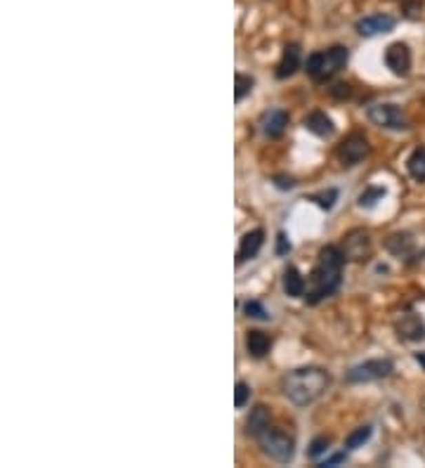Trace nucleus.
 <instances>
[{
    "instance_id": "1",
    "label": "nucleus",
    "mask_w": 425,
    "mask_h": 468,
    "mask_svg": "<svg viewBox=\"0 0 425 468\" xmlns=\"http://www.w3.org/2000/svg\"><path fill=\"white\" fill-rule=\"evenodd\" d=\"M343 265H345V253L338 246H326L319 253V261L314 265L310 279L305 284V298L310 305H317L324 298L333 296L343 284Z\"/></svg>"
},
{
    "instance_id": "2",
    "label": "nucleus",
    "mask_w": 425,
    "mask_h": 468,
    "mask_svg": "<svg viewBox=\"0 0 425 468\" xmlns=\"http://www.w3.org/2000/svg\"><path fill=\"white\" fill-rule=\"evenodd\" d=\"M331 378L324 369L319 367H300L289 372L281 378V390L284 395L293 402L296 407H307L314 400H319L324 395V390L329 388Z\"/></svg>"
},
{
    "instance_id": "3",
    "label": "nucleus",
    "mask_w": 425,
    "mask_h": 468,
    "mask_svg": "<svg viewBox=\"0 0 425 468\" xmlns=\"http://www.w3.org/2000/svg\"><path fill=\"white\" fill-rule=\"evenodd\" d=\"M347 59H350L347 48L333 45V48H329V50L312 52L305 62V71H307V76H312L314 81L322 83V81H329L331 76L338 74V71L347 64Z\"/></svg>"
},
{
    "instance_id": "4",
    "label": "nucleus",
    "mask_w": 425,
    "mask_h": 468,
    "mask_svg": "<svg viewBox=\"0 0 425 468\" xmlns=\"http://www.w3.org/2000/svg\"><path fill=\"white\" fill-rule=\"evenodd\" d=\"M258 438H260L262 451L269 456V459L277 461V464H289V461L293 459L296 440L291 438V435H286L281 431H274V428H267V431H262Z\"/></svg>"
},
{
    "instance_id": "5",
    "label": "nucleus",
    "mask_w": 425,
    "mask_h": 468,
    "mask_svg": "<svg viewBox=\"0 0 425 468\" xmlns=\"http://www.w3.org/2000/svg\"><path fill=\"white\" fill-rule=\"evenodd\" d=\"M366 116L373 125L385 128V130H406L409 128V119H406V114L402 112L397 104H373V107H369Z\"/></svg>"
},
{
    "instance_id": "6",
    "label": "nucleus",
    "mask_w": 425,
    "mask_h": 468,
    "mask_svg": "<svg viewBox=\"0 0 425 468\" xmlns=\"http://www.w3.org/2000/svg\"><path fill=\"white\" fill-rule=\"evenodd\" d=\"M393 362L388 357H378V360H366L362 365L352 367L347 372V381L350 383H371L380 381V378H388L393 374Z\"/></svg>"
},
{
    "instance_id": "7",
    "label": "nucleus",
    "mask_w": 425,
    "mask_h": 468,
    "mask_svg": "<svg viewBox=\"0 0 425 468\" xmlns=\"http://www.w3.org/2000/svg\"><path fill=\"white\" fill-rule=\"evenodd\" d=\"M369 152H371V147H369L366 137H364L362 133H352L350 137H345V140L340 142L338 161L347 168L357 166V163H362L364 159L369 156Z\"/></svg>"
},
{
    "instance_id": "8",
    "label": "nucleus",
    "mask_w": 425,
    "mask_h": 468,
    "mask_svg": "<svg viewBox=\"0 0 425 468\" xmlns=\"http://www.w3.org/2000/svg\"><path fill=\"white\" fill-rule=\"evenodd\" d=\"M343 253L350 261H366L371 256V236L364 230H352L343 239Z\"/></svg>"
},
{
    "instance_id": "9",
    "label": "nucleus",
    "mask_w": 425,
    "mask_h": 468,
    "mask_svg": "<svg viewBox=\"0 0 425 468\" xmlns=\"http://www.w3.org/2000/svg\"><path fill=\"white\" fill-rule=\"evenodd\" d=\"M385 67L395 76H406L411 71V50L404 43H393L385 50Z\"/></svg>"
},
{
    "instance_id": "10",
    "label": "nucleus",
    "mask_w": 425,
    "mask_h": 468,
    "mask_svg": "<svg viewBox=\"0 0 425 468\" xmlns=\"http://www.w3.org/2000/svg\"><path fill=\"white\" fill-rule=\"evenodd\" d=\"M395 17L390 14H369L357 21V34L364 38H371V36H380V34H388V31L395 29Z\"/></svg>"
},
{
    "instance_id": "11",
    "label": "nucleus",
    "mask_w": 425,
    "mask_h": 468,
    "mask_svg": "<svg viewBox=\"0 0 425 468\" xmlns=\"http://www.w3.org/2000/svg\"><path fill=\"white\" fill-rule=\"evenodd\" d=\"M397 334L404 340H423L425 338V322L416 312H406L397 319Z\"/></svg>"
},
{
    "instance_id": "12",
    "label": "nucleus",
    "mask_w": 425,
    "mask_h": 468,
    "mask_svg": "<svg viewBox=\"0 0 425 468\" xmlns=\"http://www.w3.org/2000/svg\"><path fill=\"white\" fill-rule=\"evenodd\" d=\"M262 244H265V232H262V230H251V232H246L244 236H241L239 251H236V265H241V263L256 258L258 251L262 249Z\"/></svg>"
},
{
    "instance_id": "13",
    "label": "nucleus",
    "mask_w": 425,
    "mask_h": 468,
    "mask_svg": "<svg viewBox=\"0 0 425 468\" xmlns=\"http://www.w3.org/2000/svg\"><path fill=\"white\" fill-rule=\"evenodd\" d=\"M262 133L265 137H269V140H277V137L284 135L286 125H289V114L284 112V109H272V112H267L262 116Z\"/></svg>"
},
{
    "instance_id": "14",
    "label": "nucleus",
    "mask_w": 425,
    "mask_h": 468,
    "mask_svg": "<svg viewBox=\"0 0 425 468\" xmlns=\"http://www.w3.org/2000/svg\"><path fill=\"white\" fill-rule=\"evenodd\" d=\"M298 67H300V48H298L296 43H291V45L284 48V54H281V62L277 67V79L279 81L291 79L298 71Z\"/></svg>"
},
{
    "instance_id": "15",
    "label": "nucleus",
    "mask_w": 425,
    "mask_h": 468,
    "mask_svg": "<svg viewBox=\"0 0 425 468\" xmlns=\"http://www.w3.org/2000/svg\"><path fill=\"white\" fill-rule=\"evenodd\" d=\"M305 128L317 137H331L335 133V125L324 112H312L305 116Z\"/></svg>"
},
{
    "instance_id": "16",
    "label": "nucleus",
    "mask_w": 425,
    "mask_h": 468,
    "mask_svg": "<svg viewBox=\"0 0 425 468\" xmlns=\"http://www.w3.org/2000/svg\"><path fill=\"white\" fill-rule=\"evenodd\" d=\"M272 348V338H269L265 332H248L246 334V350L251 357H256V360H262L265 355Z\"/></svg>"
},
{
    "instance_id": "17",
    "label": "nucleus",
    "mask_w": 425,
    "mask_h": 468,
    "mask_svg": "<svg viewBox=\"0 0 425 468\" xmlns=\"http://www.w3.org/2000/svg\"><path fill=\"white\" fill-rule=\"evenodd\" d=\"M269 428V409L265 405H258L251 409V414L246 418V433L248 435H260L262 431H267Z\"/></svg>"
},
{
    "instance_id": "18",
    "label": "nucleus",
    "mask_w": 425,
    "mask_h": 468,
    "mask_svg": "<svg viewBox=\"0 0 425 468\" xmlns=\"http://www.w3.org/2000/svg\"><path fill=\"white\" fill-rule=\"evenodd\" d=\"M305 279H302V274L298 272V267H286L284 272V291L291 296V298H302L305 296Z\"/></svg>"
},
{
    "instance_id": "19",
    "label": "nucleus",
    "mask_w": 425,
    "mask_h": 468,
    "mask_svg": "<svg viewBox=\"0 0 425 468\" xmlns=\"http://www.w3.org/2000/svg\"><path fill=\"white\" fill-rule=\"evenodd\" d=\"M406 168H409V175L418 183H425V150L418 147V150L411 152L409 161H406Z\"/></svg>"
},
{
    "instance_id": "20",
    "label": "nucleus",
    "mask_w": 425,
    "mask_h": 468,
    "mask_svg": "<svg viewBox=\"0 0 425 468\" xmlns=\"http://www.w3.org/2000/svg\"><path fill=\"white\" fill-rule=\"evenodd\" d=\"M385 246H388L390 253H395V256H409L413 251V241L409 234H393L388 241H385Z\"/></svg>"
},
{
    "instance_id": "21",
    "label": "nucleus",
    "mask_w": 425,
    "mask_h": 468,
    "mask_svg": "<svg viewBox=\"0 0 425 468\" xmlns=\"http://www.w3.org/2000/svg\"><path fill=\"white\" fill-rule=\"evenodd\" d=\"M371 435H373V428H371V426H362V428H357V431H352L350 435H347L345 447L350 449V451L360 449V447H364V445L369 442V440H371Z\"/></svg>"
},
{
    "instance_id": "22",
    "label": "nucleus",
    "mask_w": 425,
    "mask_h": 468,
    "mask_svg": "<svg viewBox=\"0 0 425 468\" xmlns=\"http://www.w3.org/2000/svg\"><path fill=\"white\" fill-rule=\"evenodd\" d=\"M385 194H388V192H385V187H369L366 192H362V194H360V206L362 208H373L378 201L385 199Z\"/></svg>"
},
{
    "instance_id": "23",
    "label": "nucleus",
    "mask_w": 425,
    "mask_h": 468,
    "mask_svg": "<svg viewBox=\"0 0 425 468\" xmlns=\"http://www.w3.org/2000/svg\"><path fill=\"white\" fill-rule=\"evenodd\" d=\"M234 83H236V88H234V100H236V102H241V100H244V97L248 95V92L253 90L256 81H253L251 76H246V74H236V76H234Z\"/></svg>"
},
{
    "instance_id": "24",
    "label": "nucleus",
    "mask_w": 425,
    "mask_h": 468,
    "mask_svg": "<svg viewBox=\"0 0 425 468\" xmlns=\"http://www.w3.org/2000/svg\"><path fill=\"white\" fill-rule=\"evenodd\" d=\"M244 312H246V317H251V319H269V312L265 310V305L260 301H246L244 303Z\"/></svg>"
},
{
    "instance_id": "25",
    "label": "nucleus",
    "mask_w": 425,
    "mask_h": 468,
    "mask_svg": "<svg viewBox=\"0 0 425 468\" xmlns=\"http://www.w3.org/2000/svg\"><path fill=\"white\" fill-rule=\"evenodd\" d=\"M335 199H338V190H326V192H319V194L312 196V201H317V206L324 208V211H331Z\"/></svg>"
},
{
    "instance_id": "26",
    "label": "nucleus",
    "mask_w": 425,
    "mask_h": 468,
    "mask_svg": "<svg viewBox=\"0 0 425 468\" xmlns=\"http://www.w3.org/2000/svg\"><path fill=\"white\" fill-rule=\"evenodd\" d=\"M248 398H251V388H248V383L239 381L234 388V407L236 409H241V407H246Z\"/></svg>"
},
{
    "instance_id": "27",
    "label": "nucleus",
    "mask_w": 425,
    "mask_h": 468,
    "mask_svg": "<svg viewBox=\"0 0 425 468\" xmlns=\"http://www.w3.org/2000/svg\"><path fill=\"white\" fill-rule=\"evenodd\" d=\"M326 449H329V438H324V435H322V438H314L312 440V445H310V449H307V454H310L312 459H319V456H322Z\"/></svg>"
},
{
    "instance_id": "28",
    "label": "nucleus",
    "mask_w": 425,
    "mask_h": 468,
    "mask_svg": "<svg viewBox=\"0 0 425 468\" xmlns=\"http://www.w3.org/2000/svg\"><path fill=\"white\" fill-rule=\"evenodd\" d=\"M291 251V241H289V236H286L284 232H279L277 234V253L279 256H286V253Z\"/></svg>"
},
{
    "instance_id": "29",
    "label": "nucleus",
    "mask_w": 425,
    "mask_h": 468,
    "mask_svg": "<svg viewBox=\"0 0 425 468\" xmlns=\"http://www.w3.org/2000/svg\"><path fill=\"white\" fill-rule=\"evenodd\" d=\"M331 92H333V97H338V100H343V97H350L352 95V88L347 83H338L331 88Z\"/></svg>"
},
{
    "instance_id": "30",
    "label": "nucleus",
    "mask_w": 425,
    "mask_h": 468,
    "mask_svg": "<svg viewBox=\"0 0 425 468\" xmlns=\"http://www.w3.org/2000/svg\"><path fill=\"white\" fill-rule=\"evenodd\" d=\"M345 459H347L345 451H340V454H333V456H329V459L319 461V466H322V468H326V466H338V464H343Z\"/></svg>"
},
{
    "instance_id": "31",
    "label": "nucleus",
    "mask_w": 425,
    "mask_h": 468,
    "mask_svg": "<svg viewBox=\"0 0 425 468\" xmlns=\"http://www.w3.org/2000/svg\"><path fill=\"white\" fill-rule=\"evenodd\" d=\"M274 185H277L279 190H293L296 180L293 178H286V175H277V178H274Z\"/></svg>"
},
{
    "instance_id": "32",
    "label": "nucleus",
    "mask_w": 425,
    "mask_h": 468,
    "mask_svg": "<svg viewBox=\"0 0 425 468\" xmlns=\"http://www.w3.org/2000/svg\"><path fill=\"white\" fill-rule=\"evenodd\" d=\"M416 362L425 369V352H416Z\"/></svg>"
}]
</instances>
